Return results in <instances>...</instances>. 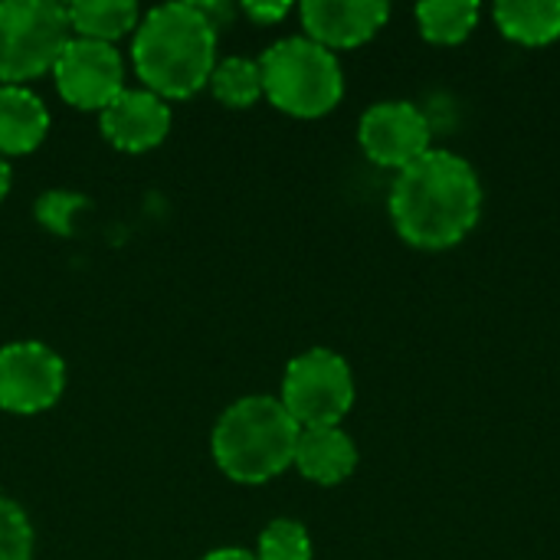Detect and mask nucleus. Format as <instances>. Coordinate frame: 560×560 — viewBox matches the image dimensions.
<instances>
[{"label":"nucleus","instance_id":"obj_10","mask_svg":"<svg viewBox=\"0 0 560 560\" xmlns=\"http://www.w3.org/2000/svg\"><path fill=\"white\" fill-rule=\"evenodd\" d=\"M299 16L312 43L338 52L374 39L390 20V7L384 0H305Z\"/></svg>","mask_w":560,"mask_h":560},{"label":"nucleus","instance_id":"obj_14","mask_svg":"<svg viewBox=\"0 0 560 560\" xmlns=\"http://www.w3.org/2000/svg\"><path fill=\"white\" fill-rule=\"evenodd\" d=\"M502 36L522 46H548L560 39V0H502L492 10Z\"/></svg>","mask_w":560,"mask_h":560},{"label":"nucleus","instance_id":"obj_16","mask_svg":"<svg viewBox=\"0 0 560 560\" xmlns=\"http://www.w3.org/2000/svg\"><path fill=\"white\" fill-rule=\"evenodd\" d=\"M482 7L476 0H427L417 7V26L427 43L456 46L472 36L479 26Z\"/></svg>","mask_w":560,"mask_h":560},{"label":"nucleus","instance_id":"obj_11","mask_svg":"<svg viewBox=\"0 0 560 560\" xmlns=\"http://www.w3.org/2000/svg\"><path fill=\"white\" fill-rule=\"evenodd\" d=\"M171 105L148 89H125L105 112H98L102 135L128 154L158 148L171 131Z\"/></svg>","mask_w":560,"mask_h":560},{"label":"nucleus","instance_id":"obj_7","mask_svg":"<svg viewBox=\"0 0 560 560\" xmlns=\"http://www.w3.org/2000/svg\"><path fill=\"white\" fill-rule=\"evenodd\" d=\"M66 390V364L43 341L0 348V410L33 417L49 410Z\"/></svg>","mask_w":560,"mask_h":560},{"label":"nucleus","instance_id":"obj_5","mask_svg":"<svg viewBox=\"0 0 560 560\" xmlns=\"http://www.w3.org/2000/svg\"><path fill=\"white\" fill-rule=\"evenodd\" d=\"M69 39L62 3L0 0V85H26L52 72Z\"/></svg>","mask_w":560,"mask_h":560},{"label":"nucleus","instance_id":"obj_23","mask_svg":"<svg viewBox=\"0 0 560 560\" xmlns=\"http://www.w3.org/2000/svg\"><path fill=\"white\" fill-rule=\"evenodd\" d=\"M10 180H13V171H10L7 158H0V200H3L7 190H10Z\"/></svg>","mask_w":560,"mask_h":560},{"label":"nucleus","instance_id":"obj_18","mask_svg":"<svg viewBox=\"0 0 560 560\" xmlns=\"http://www.w3.org/2000/svg\"><path fill=\"white\" fill-rule=\"evenodd\" d=\"M312 535L295 518H276L262 528L256 560H312Z\"/></svg>","mask_w":560,"mask_h":560},{"label":"nucleus","instance_id":"obj_20","mask_svg":"<svg viewBox=\"0 0 560 560\" xmlns=\"http://www.w3.org/2000/svg\"><path fill=\"white\" fill-rule=\"evenodd\" d=\"M79 197H72V194H46V197H39V203H36V217L49 226V230H56V233H69V217L79 210Z\"/></svg>","mask_w":560,"mask_h":560},{"label":"nucleus","instance_id":"obj_22","mask_svg":"<svg viewBox=\"0 0 560 560\" xmlns=\"http://www.w3.org/2000/svg\"><path fill=\"white\" fill-rule=\"evenodd\" d=\"M200 560H256V551H246V548H217V551H210L207 558Z\"/></svg>","mask_w":560,"mask_h":560},{"label":"nucleus","instance_id":"obj_1","mask_svg":"<svg viewBox=\"0 0 560 560\" xmlns=\"http://www.w3.org/2000/svg\"><path fill=\"white\" fill-rule=\"evenodd\" d=\"M486 203L476 167L443 148H430L390 184V223L397 236L427 253L459 246L479 223Z\"/></svg>","mask_w":560,"mask_h":560},{"label":"nucleus","instance_id":"obj_17","mask_svg":"<svg viewBox=\"0 0 560 560\" xmlns=\"http://www.w3.org/2000/svg\"><path fill=\"white\" fill-rule=\"evenodd\" d=\"M210 92L226 108H253L262 98L259 59H246V56L217 59L213 75H210Z\"/></svg>","mask_w":560,"mask_h":560},{"label":"nucleus","instance_id":"obj_3","mask_svg":"<svg viewBox=\"0 0 560 560\" xmlns=\"http://www.w3.org/2000/svg\"><path fill=\"white\" fill-rule=\"evenodd\" d=\"M299 433V423L279 397L253 394L220 413L210 433V453L226 479L262 486L292 466Z\"/></svg>","mask_w":560,"mask_h":560},{"label":"nucleus","instance_id":"obj_12","mask_svg":"<svg viewBox=\"0 0 560 560\" xmlns=\"http://www.w3.org/2000/svg\"><path fill=\"white\" fill-rule=\"evenodd\" d=\"M292 466L315 486H338L358 469V446L341 427H312L299 433Z\"/></svg>","mask_w":560,"mask_h":560},{"label":"nucleus","instance_id":"obj_6","mask_svg":"<svg viewBox=\"0 0 560 560\" xmlns=\"http://www.w3.org/2000/svg\"><path fill=\"white\" fill-rule=\"evenodd\" d=\"M282 407L299 423L312 427H341L354 407V374L351 364L331 348H312L289 361L282 374Z\"/></svg>","mask_w":560,"mask_h":560},{"label":"nucleus","instance_id":"obj_19","mask_svg":"<svg viewBox=\"0 0 560 560\" xmlns=\"http://www.w3.org/2000/svg\"><path fill=\"white\" fill-rule=\"evenodd\" d=\"M30 558H33V525L13 499L0 495V560Z\"/></svg>","mask_w":560,"mask_h":560},{"label":"nucleus","instance_id":"obj_21","mask_svg":"<svg viewBox=\"0 0 560 560\" xmlns=\"http://www.w3.org/2000/svg\"><path fill=\"white\" fill-rule=\"evenodd\" d=\"M253 23H259V26H272V23H279V20H285L289 13H292V3H243L240 7Z\"/></svg>","mask_w":560,"mask_h":560},{"label":"nucleus","instance_id":"obj_13","mask_svg":"<svg viewBox=\"0 0 560 560\" xmlns=\"http://www.w3.org/2000/svg\"><path fill=\"white\" fill-rule=\"evenodd\" d=\"M49 131V108L26 85H0V158L33 154Z\"/></svg>","mask_w":560,"mask_h":560},{"label":"nucleus","instance_id":"obj_9","mask_svg":"<svg viewBox=\"0 0 560 560\" xmlns=\"http://www.w3.org/2000/svg\"><path fill=\"white\" fill-rule=\"evenodd\" d=\"M358 141L371 164L400 174L433 148V131L413 102H377L361 115Z\"/></svg>","mask_w":560,"mask_h":560},{"label":"nucleus","instance_id":"obj_2","mask_svg":"<svg viewBox=\"0 0 560 560\" xmlns=\"http://www.w3.org/2000/svg\"><path fill=\"white\" fill-rule=\"evenodd\" d=\"M220 30L200 3H161L148 10L131 36V66L141 89L171 98H190L210 85Z\"/></svg>","mask_w":560,"mask_h":560},{"label":"nucleus","instance_id":"obj_4","mask_svg":"<svg viewBox=\"0 0 560 560\" xmlns=\"http://www.w3.org/2000/svg\"><path fill=\"white\" fill-rule=\"evenodd\" d=\"M262 98L292 118H322L345 98V72L331 49L308 36L272 43L262 59Z\"/></svg>","mask_w":560,"mask_h":560},{"label":"nucleus","instance_id":"obj_8","mask_svg":"<svg viewBox=\"0 0 560 560\" xmlns=\"http://www.w3.org/2000/svg\"><path fill=\"white\" fill-rule=\"evenodd\" d=\"M59 95L82 112H105L125 85V59L112 43L72 36L52 66Z\"/></svg>","mask_w":560,"mask_h":560},{"label":"nucleus","instance_id":"obj_15","mask_svg":"<svg viewBox=\"0 0 560 560\" xmlns=\"http://www.w3.org/2000/svg\"><path fill=\"white\" fill-rule=\"evenodd\" d=\"M69 30L79 39L112 43L135 33L141 23V10L131 0H79L66 7Z\"/></svg>","mask_w":560,"mask_h":560}]
</instances>
